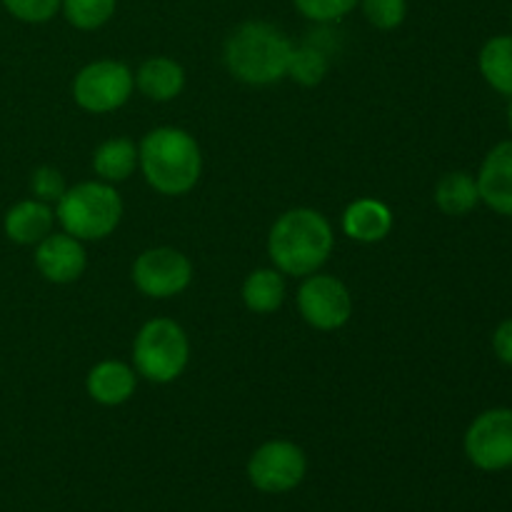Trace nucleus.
I'll use <instances>...</instances> for the list:
<instances>
[{
    "instance_id": "f3484780",
    "label": "nucleus",
    "mask_w": 512,
    "mask_h": 512,
    "mask_svg": "<svg viewBox=\"0 0 512 512\" xmlns=\"http://www.w3.org/2000/svg\"><path fill=\"white\" fill-rule=\"evenodd\" d=\"M433 198L440 213L450 215V218H463V215H470L480 205L478 180H475V175L465 173V170L445 173L435 185Z\"/></svg>"
},
{
    "instance_id": "1a4fd4ad",
    "label": "nucleus",
    "mask_w": 512,
    "mask_h": 512,
    "mask_svg": "<svg viewBox=\"0 0 512 512\" xmlns=\"http://www.w3.org/2000/svg\"><path fill=\"white\" fill-rule=\"evenodd\" d=\"M298 310L315 330H338L353 315V298L343 280L335 275L313 273L298 288Z\"/></svg>"
},
{
    "instance_id": "f257e3e1",
    "label": "nucleus",
    "mask_w": 512,
    "mask_h": 512,
    "mask_svg": "<svg viewBox=\"0 0 512 512\" xmlns=\"http://www.w3.org/2000/svg\"><path fill=\"white\" fill-rule=\"evenodd\" d=\"M335 235L328 218L313 208H293L280 215L268 235V255L275 270L308 278L328 263Z\"/></svg>"
},
{
    "instance_id": "2eb2a0df",
    "label": "nucleus",
    "mask_w": 512,
    "mask_h": 512,
    "mask_svg": "<svg viewBox=\"0 0 512 512\" xmlns=\"http://www.w3.org/2000/svg\"><path fill=\"white\" fill-rule=\"evenodd\" d=\"M55 213L43 200H20L5 213L3 230L13 243L38 245L45 235L53 233Z\"/></svg>"
},
{
    "instance_id": "c85d7f7f",
    "label": "nucleus",
    "mask_w": 512,
    "mask_h": 512,
    "mask_svg": "<svg viewBox=\"0 0 512 512\" xmlns=\"http://www.w3.org/2000/svg\"><path fill=\"white\" fill-rule=\"evenodd\" d=\"M510 15H512V13H510Z\"/></svg>"
},
{
    "instance_id": "a878e982",
    "label": "nucleus",
    "mask_w": 512,
    "mask_h": 512,
    "mask_svg": "<svg viewBox=\"0 0 512 512\" xmlns=\"http://www.w3.org/2000/svg\"><path fill=\"white\" fill-rule=\"evenodd\" d=\"M65 178L58 168L53 165H40L30 175V193L35 200H43V203H58L65 193Z\"/></svg>"
},
{
    "instance_id": "7ed1b4c3",
    "label": "nucleus",
    "mask_w": 512,
    "mask_h": 512,
    "mask_svg": "<svg viewBox=\"0 0 512 512\" xmlns=\"http://www.w3.org/2000/svg\"><path fill=\"white\" fill-rule=\"evenodd\" d=\"M295 45L288 35L265 20L240 23L225 40L223 58L230 75L245 85H273L288 78Z\"/></svg>"
},
{
    "instance_id": "bb28decb",
    "label": "nucleus",
    "mask_w": 512,
    "mask_h": 512,
    "mask_svg": "<svg viewBox=\"0 0 512 512\" xmlns=\"http://www.w3.org/2000/svg\"><path fill=\"white\" fill-rule=\"evenodd\" d=\"M493 350L500 363L512 368V318L503 320L493 333Z\"/></svg>"
},
{
    "instance_id": "20e7f679",
    "label": "nucleus",
    "mask_w": 512,
    "mask_h": 512,
    "mask_svg": "<svg viewBox=\"0 0 512 512\" xmlns=\"http://www.w3.org/2000/svg\"><path fill=\"white\" fill-rule=\"evenodd\" d=\"M123 218V200L118 190L103 180H85L73 185L55 203V220L78 240H103L115 233Z\"/></svg>"
},
{
    "instance_id": "9d476101",
    "label": "nucleus",
    "mask_w": 512,
    "mask_h": 512,
    "mask_svg": "<svg viewBox=\"0 0 512 512\" xmlns=\"http://www.w3.org/2000/svg\"><path fill=\"white\" fill-rule=\"evenodd\" d=\"M133 283L148 298H175L193 283V263L175 248L143 250L133 263Z\"/></svg>"
},
{
    "instance_id": "0eeeda50",
    "label": "nucleus",
    "mask_w": 512,
    "mask_h": 512,
    "mask_svg": "<svg viewBox=\"0 0 512 512\" xmlns=\"http://www.w3.org/2000/svg\"><path fill=\"white\" fill-rule=\"evenodd\" d=\"M308 473L303 448L290 440H268L248 460V480L255 490L283 495L298 488Z\"/></svg>"
},
{
    "instance_id": "39448f33",
    "label": "nucleus",
    "mask_w": 512,
    "mask_h": 512,
    "mask_svg": "<svg viewBox=\"0 0 512 512\" xmlns=\"http://www.w3.org/2000/svg\"><path fill=\"white\" fill-rule=\"evenodd\" d=\"M190 360V340L185 330L170 318L148 320L133 343L135 373L148 383L168 385L183 375Z\"/></svg>"
},
{
    "instance_id": "b1692460",
    "label": "nucleus",
    "mask_w": 512,
    "mask_h": 512,
    "mask_svg": "<svg viewBox=\"0 0 512 512\" xmlns=\"http://www.w3.org/2000/svg\"><path fill=\"white\" fill-rule=\"evenodd\" d=\"M298 13L313 23H338L353 13L360 0H293Z\"/></svg>"
},
{
    "instance_id": "cd10ccee",
    "label": "nucleus",
    "mask_w": 512,
    "mask_h": 512,
    "mask_svg": "<svg viewBox=\"0 0 512 512\" xmlns=\"http://www.w3.org/2000/svg\"><path fill=\"white\" fill-rule=\"evenodd\" d=\"M508 128H510V133H512V98H510V105H508Z\"/></svg>"
},
{
    "instance_id": "423d86ee",
    "label": "nucleus",
    "mask_w": 512,
    "mask_h": 512,
    "mask_svg": "<svg viewBox=\"0 0 512 512\" xmlns=\"http://www.w3.org/2000/svg\"><path fill=\"white\" fill-rule=\"evenodd\" d=\"M135 88V75L120 60H95L73 80V100L85 113L105 115L123 108Z\"/></svg>"
},
{
    "instance_id": "4468645a",
    "label": "nucleus",
    "mask_w": 512,
    "mask_h": 512,
    "mask_svg": "<svg viewBox=\"0 0 512 512\" xmlns=\"http://www.w3.org/2000/svg\"><path fill=\"white\" fill-rule=\"evenodd\" d=\"M393 230V213L383 200L360 198L345 208L343 233L355 243H380Z\"/></svg>"
},
{
    "instance_id": "aec40b11",
    "label": "nucleus",
    "mask_w": 512,
    "mask_h": 512,
    "mask_svg": "<svg viewBox=\"0 0 512 512\" xmlns=\"http://www.w3.org/2000/svg\"><path fill=\"white\" fill-rule=\"evenodd\" d=\"M285 300V280L283 273L275 268H260L245 278L243 283V303L250 313L270 315L280 310Z\"/></svg>"
},
{
    "instance_id": "ddd939ff",
    "label": "nucleus",
    "mask_w": 512,
    "mask_h": 512,
    "mask_svg": "<svg viewBox=\"0 0 512 512\" xmlns=\"http://www.w3.org/2000/svg\"><path fill=\"white\" fill-rule=\"evenodd\" d=\"M135 385H138V375L120 360H103L90 370L88 380H85L90 398L105 408L128 403L135 393Z\"/></svg>"
},
{
    "instance_id": "393cba45",
    "label": "nucleus",
    "mask_w": 512,
    "mask_h": 512,
    "mask_svg": "<svg viewBox=\"0 0 512 512\" xmlns=\"http://www.w3.org/2000/svg\"><path fill=\"white\" fill-rule=\"evenodd\" d=\"M5 10L20 23L40 25L58 15L60 0H3Z\"/></svg>"
},
{
    "instance_id": "4be33fe9",
    "label": "nucleus",
    "mask_w": 512,
    "mask_h": 512,
    "mask_svg": "<svg viewBox=\"0 0 512 512\" xmlns=\"http://www.w3.org/2000/svg\"><path fill=\"white\" fill-rule=\"evenodd\" d=\"M118 0H60L65 20L78 30H98L115 15Z\"/></svg>"
},
{
    "instance_id": "5701e85b",
    "label": "nucleus",
    "mask_w": 512,
    "mask_h": 512,
    "mask_svg": "<svg viewBox=\"0 0 512 512\" xmlns=\"http://www.w3.org/2000/svg\"><path fill=\"white\" fill-rule=\"evenodd\" d=\"M365 20L378 30H395L405 23L408 0H360Z\"/></svg>"
},
{
    "instance_id": "dca6fc26",
    "label": "nucleus",
    "mask_w": 512,
    "mask_h": 512,
    "mask_svg": "<svg viewBox=\"0 0 512 512\" xmlns=\"http://www.w3.org/2000/svg\"><path fill=\"white\" fill-rule=\"evenodd\" d=\"M135 88L155 103H168L175 100L185 88V70L183 65L175 63L173 58L155 55L145 60L135 73Z\"/></svg>"
},
{
    "instance_id": "9b49d317",
    "label": "nucleus",
    "mask_w": 512,
    "mask_h": 512,
    "mask_svg": "<svg viewBox=\"0 0 512 512\" xmlns=\"http://www.w3.org/2000/svg\"><path fill=\"white\" fill-rule=\"evenodd\" d=\"M88 255L83 240L63 233H50L35 245V268L48 283L68 285L85 273Z\"/></svg>"
},
{
    "instance_id": "f03ea898",
    "label": "nucleus",
    "mask_w": 512,
    "mask_h": 512,
    "mask_svg": "<svg viewBox=\"0 0 512 512\" xmlns=\"http://www.w3.org/2000/svg\"><path fill=\"white\" fill-rule=\"evenodd\" d=\"M138 168L155 193L175 198L195 188L203 173V155L188 130L163 125L140 140Z\"/></svg>"
},
{
    "instance_id": "a211bd4d",
    "label": "nucleus",
    "mask_w": 512,
    "mask_h": 512,
    "mask_svg": "<svg viewBox=\"0 0 512 512\" xmlns=\"http://www.w3.org/2000/svg\"><path fill=\"white\" fill-rule=\"evenodd\" d=\"M138 168V145L128 138H110L98 145L93 170L103 183H123Z\"/></svg>"
},
{
    "instance_id": "6e6552de",
    "label": "nucleus",
    "mask_w": 512,
    "mask_h": 512,
    "mask_svg": "<svg viewBox=\"0 0 512 512\" xmlns=\"http://www.w3.org/2000/svg\"><path fill=\"white\" fill-rule=\"evenodd\" d=\"M465 455L485 473L512 468V408H490L465 430Z\"/></svg>"
},
{
    "instance_id": "6ab92c4d",
    "label": "nucleus",
    "mask_w": 512,
    "mask_h": 512,
    "mask_svg": "<svg viewBox=\"0 0 512 512\" xmlns=\"http://www.w3.org/2000/svg\"><path fill=\"white\" fill-rule=\"evenodd\" d=\"M478 68L495 93L512 98V35H493L478 55Z\"/></svg>"
},
{
    "instance_id": "f8f14e48",
    "label": "nucleus",
    "mask_w": 512,
    "mask_h": 512,
    "mask_svg": "<svg viewBox=\"0 0 512 512\" xmlns=\"http://www.w3.org/2000/svg\"><path fill=\"white\" fill-rule=\"evenodd\" d=\"M480 203L493 213L512 218V140L495 145L480 163L478 175Z\"/></svg>"
},
{
    "instance_id": "412c9836",
    "label": "nucleus",
    "mask_w": 512,
    "mask_h": 512,
    "mask_svg": "<svg viewBox=\"0 0 512 512\" xmlns=\"http://www.w3.org/2000/svg\"><path fill=\"white\" fill-rule=\"evenodd\" d=\"M328 70H330V58L320 45L305 43L300 45V48H293L288 75L295 80V83L305 85V88H313V85L323 83Z\"/></svg>"
}]
</instances>
